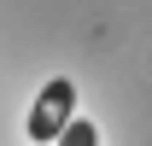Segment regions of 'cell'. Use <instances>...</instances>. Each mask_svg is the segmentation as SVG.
Returning <instances> with one entry per match:
<instances>
[{"label":"cell","mask_w":152,"mask_h":146,"mask_svg":"<svg viewBox=\"0 0 152 146\" xmlns=\"http://www.w3.org/2000/svg\"><path fill=\"white\" fill-rule=\"evenodd\" d=\"M53 146H99V128L94 123H88V117H76V123L70 128H64V134H58V140Z\"/></svg>","instance_id":"obj_2"},{"label":"cell","mask_w":152,"mask_h":146,"mask_svg":"<svg viewBox=\"0 0 152 146\" xmlns=\"http://www.w3.org/2000/svg\"><path fill=\"white\" fill-rule=\"evenodd\" d=\"M70 123H76V82L70 76H53V82L35 93V105H29V140L53 146Z\"/></svg>","instance_id":"obj_1"}]
</instances>
